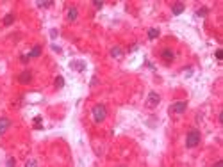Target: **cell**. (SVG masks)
Instances as JSON below:
<instances>
[{"mask_svg":"<svg viewBox=\"0 0 223 167\" xmlns=\"http://www.w3.org/2000/svg\"><path fill=\"white\" fill-rule=\"evenodd\" d=\"M91 116H93V121H95V123L105 121V117H107V109H105V105H104V103L95 105L93 110H91Z\"/></svg>","mask_w":223,"mask_h":167,"instance_id":"6da1fadb","label":"cell"},{"mask_svg":"<svg viewBox=\"0 0 223 167\" xmlns=\"http://www.w3.org/2000/svg\"><path fill=\"white\" fill-rule=\"evenodd\" d=\"M200 139H202V135H200L198 130H189L188 135H186V146L189 149H193V148H197L200 144Z\"/></svg>","mask_w":223,"mask_h":167,"instance_id":"7a4b0ae2","label":"cell"},{"mask_svg":"<svg viewBox=\"0 0 223 167\" xmlns=\"http://www.w3.org/2000/svg\"><path fill=\"white\" fill-rule=\"evenodd\" d=\"M186 107H188L186 101H177V103H173V105L170 107V112H171L173 116H175V114H182V112L186 110Z\"/></svg>","mask_w":223,"mask_h":167,"instance_id":"3957f363","label":"cell"},{"mask_svg":"<svg viewBox=\"0 0 223 167\" xmlns=\"http://www.w3.org/2000/svg\"><path fill=\"white\" fill-rule=\"evenodd\" d=\"M159 101H161L159 94H157V93H150V94H148V100H146V107H148V109H154Z\"/></svg>","mask_w":223,"mask_h":167,"instance_id":"277c9868","label":"cell"},{"mask_svg":"<svg viewBox=\"0 0 223 167\" xmlns=\"http://www.w3.org/2000/svg\"><path fill=\"white\" fill-rule=\"evenodd\" d=\"M18 82H20V84H30V82H32V73H30V71L20 73V75H18Z\"/></svg>","mask_w":223,"mask_h":167,"instance_id":"5b68a950","label":"cell"},{"mask_svg":"<svg viewBox=\"0 0 223 167\" xmlns=\"http://www.w3.org/2000/svg\"><path fill=\"white\" fill-rule=\"evenodd\" d=\"M123 53H125V50H123L121 46H114V48H111V57H113V59H121Z\"/></svg>","mask_w":223,"mask_h":167,"instance_id":"8992f818","label":"cell"},{"mask_svg":"<svg viewBox=\"0 0 223 167\" xmlns=\"http://www.w3.org/2000/svg\"><path fill=\"white\" fill-rule=\"evenodd\" d=\"M9 126H11V121L7 117H0V135H4L9 130Z\"/></svg>","mask_w":223,"mask_h":167,"instance_id":"52a82bcc","label":"cell"},{"mask_svg":"<svg viewBox=\"0 0 223 167\" xmlns=\"http://www.w3.org/2000/svg\"><path fill=\"white\" fill-rule=\"evenodd\" d=\"M161 59H163L164 62H171V61L175 59V55H173L171 50H163V52H161Z\"/></svg>","mask_w":223,"mask_h":167,"instance_id":"ba28073f","label":"cell"},{"mask_svg":"<svg viewBox=\"0 0 223 167\" xmlns=\"http://www.w3.org/2000/svg\"><path fill=\"white\" fill-rule=\"evenodd\" d=\"M77 16H79L77 7H70V9H68V20H70V21H75V20H77Z\"/></svg>","mask_w":223,"mask_h":167,"instance_id":"9c48e42d","label":"cell"},{"mask_svg":"<svg viewBox=\"0 0 223 167\" xmlns=\"http://www.w3.org/2000/svg\"><path fill=\"white\" fill-rule=\"evenodd\" d=\"M39 55H41V46H34L29 53V57H39Z\"/></svg>","mask_w":223,"mask_h":167,"instance_id":"30bf717a","label":"cell"},{"mask_svg":"<svg viewBox=\"0 0 223 167\" xmlns=\"http://www.w3.org/2000/svg\"><path fill=\"white\" fill-rule=\"evenodd\" d=\"M184 11V4H175L173 5V14H180Z\"/></svg>","mask_w":223,"mask_h":167,"instance_id":"8fae6325","label":"cell"},{"mask_svg":"<svg viewBox=\"0 0 223 167\" xmlns=\"http://www.w3.org/2000/svg\"><path fill=\"white\" fill-rule=\"evenodd\" d=\"M157 36H159V30H157V28H150V30H148V37H150V39H155Z\"/></svg>","mask_w":223,"mask_h":167,"instance_id":"7c38bea8","label":"cell"},{"mask_svg":"<svg viewBox=\"0 0 223 167\" xmlns=\"http://www.w3.org/2000/svg\"><path fill=\"white\" fill-rule=\"evenodd\" d=\"M13 21H14V16H13V14H7V16L4 18V25H11Z\"/></svg>","mask_w":223,"mask_h":167,"instance_id":"4fadbf2b","label":"cell"},{"mask_svg":"<svg viewBox=\"0 0 223 167\" xmlns=\"http://www.w3.org/2000/svg\"><path fill=\"white\" fill-rule=\"evenodd\" d=\"M63 84H64V78H63V77H57V78H55V87L59 89V87H63Z\"/></svg>","mask_w":223,"mask_h":167,"instance_id":"5bb4252c","label":"cell"},{"mask_svg":"<svg viewBox=\"0 0 223 167\" xmlns=\"http://www.w3.org/2000/svg\"><path fill=\"white\" fill-rule=\"evenodd\" d=\"M25 167H38V162H36V160H29V162L25 164Z\"/></svg>","mask_w":223,"mask_h":167,"instance_id":"9a60e30c","label":"cell"},{"mask_svg":"<svg viewBox=\"0 0 223 167\" xmlns=\"http://www.w3.org/2000/svg\"><path fill=\"white\" fill-rule=\"evenodd\" d=\"M93 5H95V9H102V7H104V2H95Z\"/></svg>","mask_w":223,"mask_h":167,"instance_id":"2e32d148","label":"cell"},{"mask_svg":"<svg viewBox=\"0 0 223 167\" xmlns=\"http://www.w3.org/2000/svg\"><path fill=\"white\" fill-rule=\"evenodd\" d=\"M7 167H14V158H7Z\"/></svg>","mask_w":223,"mask_h":167,"instance_id":"e0dca14e","label":"cell"},{"mask_svg":"<svg viewBox=\"0 0 223 167\" xmlns=\"http://www.w3.org/2000/svg\"><path fill=\"white\" fill-rule=\"evenodd\" d=\"M223 57V52L222 50H218V52H216V59H218V61H220V59H222Z\"/></svg>","mask_w":223,"mask_h":167,"instance_id":"ac0fdd59","label":"cell"},{"mask_svg":"<svg viewBox=\"0 0 223 167\" xmlns=\"http://www.w3.org/2000/svg\"><path fill=\"white\" fill-rule=\"evenodd\" d=\"M214 167H223V162H216V164H214Z\"/></svg>","mask_w":223,"mask_h":167,"instance_id":"d6986e66","label":"cell"},{"mask_svg":"<svg viewBox=\"0 0 223 167\" xmlns=\"http://www.w3.org/2000/svg\"><path fill=\"white\" fill-rule=\"evenodd\" d=\"M120 167H125V166H120Z\"/></svg>","mask_w":223,"mask_h":167,"instance_id":"ffe728a7","label":"cell"}]
</instances>
